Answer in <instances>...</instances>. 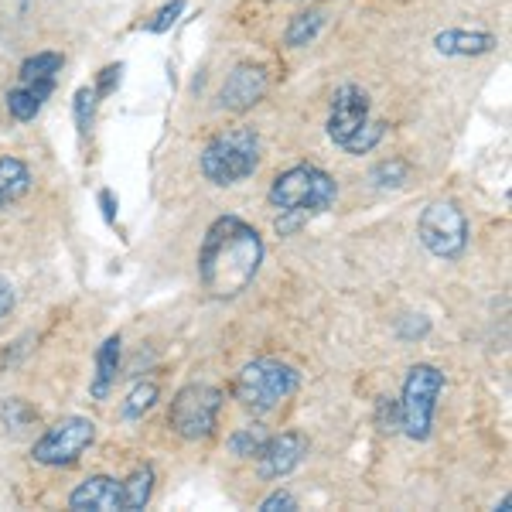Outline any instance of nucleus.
<instances>
[{"label":"nucleus","instance_id":"nucleus-1","mask_svg":"<svg viewBox=\"0 0 512 512\" xmlns=\"http://www.w3.org/2000/svg\"><path fill=\"white\" fill-rule=\"evenodd\" d=\"M263 236L246 219L219 216L205 229L202 250H198V280L216 301L239 297L253 284L263 263Z\"/></svg>","mask_w":512,"mask_h":512},{"label":"nucleus","instance_id":"nucleus-2","mask_svg":"<svg viewBox=\"0 0 512 512\" xmlns=\"http://www.w3.org/2000/svg\"><path fill=\"white\" fill-rule=\"evenodd\" d=\"M338 198V181L318 164H294L270 181L267 202L277 209L274 229L280 236H294L311 219L325 216Z\"/></svg>","mask_w":512,"mask_h":512},{"label":"nucleus","instance_id":"nucleus-3","mask_svg":"<svg viewBox=\"0 0 512 512\" xmlns=\"http://www.w3.org/2000/svg\"><path fill=\"white\" fill-rule=\"evenodd\" d=\"M260 154H263V144L253 127H229L202 147L198 168H202L205 181H212V185H219V188H229V185L246 181L260 168Z\"/></svg>","mask_w":512,"mask_h":512},{"label":"nucleus","instance_id":"nucleus-4","mask_svg":"<svg viewBox=\"0 0 512 512\" xmlns=\"http://www.w3.org/2000/svg\"><path fill=\"white\" fill-rule=\"evenodd\" d=\"M301 386V373L291 362L280 359H253L239 369L233 396L239 400V407L253 417H263L270 410H277L280 403H287Z\"/></svg>","mask_w":512,"mask_h":512},{"label":"nucleus","instance_id":"nucleus-5","mask_svg":"<svg viewBox=\"0 0 512 512\" xmlns=\"http://www.w3.org/2000/svg\"><path fill=\"white\" fill-rule=\"evenodd\" d=\"M444 393V373L431 362H417L410 366L407 379H403V393H400V431L410 441H427L434 427L437 414V400Z\"/></svg>","mask_w":512,"mask_h":512},{"label":"nucleus","instance_id":"nucleus-6","mask_svg":"<svg viewBox=\"0 0 512 512\" xmlns=\"http://www.w3.org/2000/svg\"><path fill=\"white\" fill-rule=\"evenodd\" d=\"M222 414V390L212 383H188L168 407V427L181 441H205L216 434Z\"/></svg>","mask_w":512,"mask_h":512},{"label":"nucleus","instance_id":"nucleus-7","mask_svg":"<svg viewBox=\"0 0 512 512\" xmlns=\"http://www.w3.org/2000/svg\"><path fill=\"white\" fill-rule=\"evenodd\" d=\"M417 236L424 250L437 260H461L468 250V219L458 202H431L417 219Z\"/></svg>","mask_w":512,"mask_h":512},{"label":"nucleus","instance_id":"nucleus-8","mask_svg":"<svg viewBox=\"0 0 512 512\" xmlns=\"http://www.w3.org/2000/svg\"><path fill=\"white\" fill-rule=\"evenodd\" d=\"M93 441H96L93 420L82 414H69V417L55 420V424L38 437L35 448H31V458L45 468H69L93 448Z\"/></svg>","mask_w":512,"mask_h":512},{"label":"nucleus","instance_id":"nucleus-9","mask_svg":"<svg viewBox=\"0 0 512 512\" xmlns=\"http://www.w3.org/2000/svg\"><path fill=\"white\" fill-rule=\"evenodd\" d=\"M369 120V96L359 86H342L332 96V110H328V137L332 144L342 147L362 123Z\"/></svg>","mask_w":512,"mask_h":512},{"label":"nucleus","instance_id":"nucleus-10","mask_svg":"<svg viewBox=\"0 0 512 512\" xmlns=\"http://www.w3.org/2000/svg\"><path fill=\"white\" fill-rule=\"evenodd\" d=\"M308 454V437L301 431H284L277 437H270L260 451V478L263 482H277L287 478Z\"/></svg>","mask_w":512,"mask_h":512},{"label":"nucleus","instance_id":"nucleus-11","mask_svg":"<svg viewBox=\"0 0 512 512\" xmlns=\"http://www.w3.org/2000/svg\"><path fill=\"white\" fill-rule=\"evenodd\" d=\"M267 93V72L260 69V65H236L233 72H229V79L222 82V93H219V106L229 113H243L256 106Z\"/></svg>","mask_w":512,"mask_h":512},{"label":"nucleus","instance_id":"nucleus-12","mask_svg":"<svg viewBox=\"0 0 512 512\" xmlns=\"http://www.w3.org/2000/svg\"><path fill=\"white\" fill-rule=\"evenodd\" d=\"M69 509L76 512H123V482L110 475H89L69 495Z\"/></svg>","mask_w":512,"mask_h":512},{"label":"nucleus","instance_id":"nucleus-13","mask_svg":"<svg viewBox=\"0 0 512 512\" xmlns=\"http://www.w3.org/2000/svg\"><path fill=\"white\" fill-rule=\"evenodd\" d=\"M499 38L492 31H465V28H448L434 35V48L441 55H451V59H478V55L495 52Z\"/></svg>","mask_w":512,"mask_h":512},{"label":"nucleus","instance_id":"nucleus-14","mask_svg":"<svg viewBox=\"0 0 512 512\" xmlns=\"http://www.w3.org/2000/svg\"><path fill=\"white\" fill-rule=\"evenodd\" d=\"M120 352H123V338L120 335H110L96 349V373H93V383H89V393H93V400H106V396L113 393V386H117Z\"/></svg>","mask_w":512,"mask_h":512},{"label":"nucleus","instance_id":"nucleus-15","mask_svg":"<svg viewBox=\"0 0 512 512\" xmlns=\"http://www.w3.org/2000/svg\"><path fill=\"white\" fill-rule=\"evenodd\" d=\"M52 93H55V82H18V86L7 93V113L18 123H31Z\"/></svg>","mask_w":512,"mask_h":512},{"label":"nucleus","instance_id":"nucleus-16","mask_svg":"<svg viewBox=\"0 0 512 512\" xmlns=\"http://www.w3.org/2000/svg\"><path fill=\"white\" fill-rule=\"evenodd\" d=\"M28 188H31L28 164L21 158H14V154H4V158H0V209H7V205L24 198Z\"/></svg>","mask_w":512,"mask_h":512},{"label":"nucleus","instance_id":"nucleus-17","mask_svg":"<svg viewBox=\"0 0 512 512\" xmlns=\"http://www.w3.org/2000/svg\"><path fill=\"white\" fill-rule=\"evenodd\" d=\"M267 441H270L267 424L253 420V424H243L239 431H233V437H229V454H233V458H243V461L260 458V451Z\"/></svg>","mask_w":512,"mask_h":512},{"label":"nucleus","instance_id":"nucleus-18","mask_svg":"<svg viewBox=\"0 0 512 512\" xmlns=\"http://www.w3.org/2000/svg\"><path fill=\"white\" fill-rule=\"evenodd\" d=\"M62 65H65V59L59 52H35L21 62L18 79L21 82H59Z\"/></svg>","mask_w":512,"mask_h":512},{"label":"nucleus","instance_id":"nucleus-19","mask_svg":"<svg viewBox=\"0 0 512 512\" xmlns=\"http://www.w3.org/2000/svg\"><path fill=\"white\" fill-rule=\"evenodd\" d=\"M154 495V468L144 465L137 472H130V478L123 482V512H140L147 509Z\"/></svg>","mask_w":512,"mask_h":512},{"label":"nucleus","instance_id":"nucleus-20","mask_svg":"<svg viewBox=\"0 0 512 512\" xmlns=\"http://www.w3.org/2000/svg\"><path fill=\"white\" fill-rule=\"evenodd\" d=\"M321 28H325V11H301L291 18V28H287V48H304L311 45Z\"/></svg>","mask_w":512,"mask_h":512},{"label":"nucleus","instance_id":"nucleus-21","mask_svg":"<svg viewBox=\"0 0 512 512\" xmlns=\"http://www.w3.org/2000/svg\"><path fill=\"white\" fill-rule=\"evenodd\" d=\"M383 137H386V123H383V120H366L349 140H345L342 151H345V154H352V158H362V154L376 151L379 140H383Z\"/></svg>","mask_w":512,"mask_h":512},{"label":"nucleus","instance_id":"nucleus-22","mask_svg":"<svg viewBox=\"0 0 512 512\" xmlns=\"http://www.w3.org/2000/svg\"><path fill=\"white\" fill-rule=\"evenodd\" d=\"M96 106H99V96L93 86H79L76 96H72V120H76V130L82 137L93 130L96 123Z\"/></svg>","mask_w":512,"mask_h":512},{"label":"nucleus","instance_id":"nucleus-23","mask_svg":"<svg viewBox=\"0 0 512 512\" xmlns=\"http://www.w3.org/2000/svg\"><path fill=\"white\" fill-rule=\"evenodd\" d=\"M158 396H161L158 383H151V379H147V383H137L134 390L127 393V400H123V417L140 420L147 410L154 407V403H158Z\"/></svg>","mask_w":512,"mask_h":512},{"label":"nucleus","instance_id":"nucleus-24","mask_svg":"<svg viewBox=\"0 0 512 512\" xmlns=\"http://www.w3.org/2000/svg\"><path fill=\"white\" fill-rule=\"evenodd\" d=\"M407 178H410V161H403V158H390L369 171V181H373L376 188H403Z\"/></svg>","mask_w":512,"mask_h":512},{"label":"nucleus","instance_id":"nucleus-25","mask_svg":"<svg viewBox=\"0 0 512 512\" xmlns=\"http://www.w3.org/2000/svg\"><path fill=\"white\" fill-rule=\"evenodd\" d=\"M0 420H4L7 431H21L28 420H35V410H31L21 396H11V400L0 403Z\"/></svg>","mask_w":512,"mask_h":512},{"label":"nucleus","instance_id":"nucleus-26","mask_svg":"<svg viewBox=\"0 0 512 512\" xmlns=\"http://www.w3.org/2000/svg\"><path fill=\"white\" fill-rule=\"evenodd\" d=\"M185 7H188V0H171V4H164L161 11L147 21V31H151V35H164V31H171V24L185 14Z\"/></svg>","mask_w":512,"mask_h":512},{"label":"nucleus","instance_id":"nucleus-27","mask_svg":"<svg viewBox=\"0 0 512 512\" xmlns=\"http://www.w3.org/2000/svg\"><path fill=\"white\" fill-rule=\"evenodd\" d=\"M376 427L383 434L400 431V403H396L393 396H383V400L376 403Z\"/></svg>","mask_w":512,"mask_h":512},{"label":"nucleus","instance_id":"nucleus-28","mask_svg":"<svg viewBox=\"0 0 512 512\" xmlns=\"http://www.w3.org/2000/svg\"><path fill=\"white\" fill-rule=\"evenodd\" d=\"M294 509H297V499L287 489L270 492L267 499L260 502V512H294Z\"/></svg>","mask_w":512,"mask_h":512},{"label":"nucleus","instance_id":"nucleus-29","mask_svg":"<svg viewBox=\"0 0 512 512\" xmlns=\"http://www.w3.org/2000/svg\"><path fill=\"white\" fill-rule=\"evenodd\" d=\"M120 79H123V62H117V65H106L103 72H99V82H96V96H110L113 89L120 86Z\"/></svg>","mask_w":512,"mask_h":512},{"label":"nucleus","instance_id":"nucleus-30","mask_svg":"<svg viewBox=\"0 0 512 512\" xmlns=\"http://www.w3.org/2000/svg\"><path fill=\"white\" fill-rule=\"evenodd\" d=\"M96 198H99V209H103V219L110 222V226H117L120 202H117V195H113V188H103V192H99Z\"/></svg>","mask_w":512,"mask_h":512},{"label":"nucleus","instance_id":"nucleus-31","mask_svg":"<svg viewBox=\"0 0 512 512\" xmlns=\"http://www.w3.org/2000/svg\"><path fill=\"white\" fill-rule=\"evenodd\" d=\"M431 332V321L424 315H410V325H400V338H424Z\"/></svg>","mask_w":512,"mask_h":512},{"label":"nucleus","instance_id":"nucleus-32","mask_svg":"<svg viewBox=\"0 0 512 512\" xmlns=\"http://www.w3.org/2000/svg\"><path fill=\"white\" fill-rule=\"evenodd\" d=\"M14 301H18V297H14V287H11V280L7 277H0V318H7L14 311Z\"/></svg>","mask_w":512,"mask_h":512},{"label":"nucleus","instance_id":"nucleus-33","mask_svg":"<svg viewBox=\"0 0 512 512\" xmlns=\"http://www.w3.org/2000/svg\"><path fill=\"white\" fill-rule=\"evenodd\" d=\"M509 506H512L509 495H506V499H502V502H495V509H499V512H509Z\"/></svg>","mask_w":512,"mask_h":512}]
</instances>
